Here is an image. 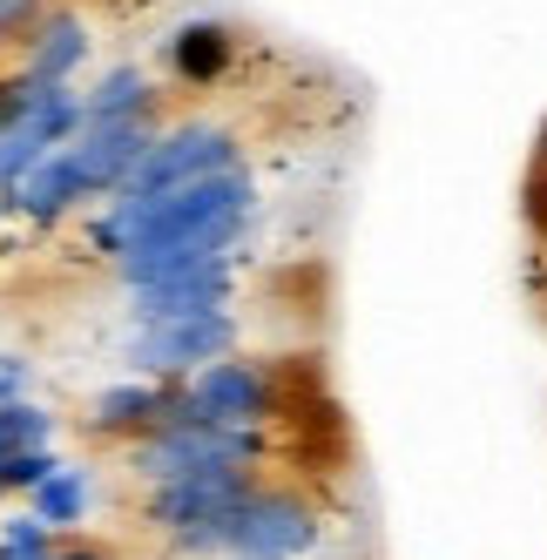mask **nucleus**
<instances>
[{"mask_svg":"<svg viewBox=\"0 0 547 560\" xmlns=\"http://www.w3.org/2000/svg\"><path fill=\"white\" fill-rule=\"evenodd\" d=\"M257 493L251 472H189V479H163V487H149V527L155 534H197V527H217L230 520L244 500Z\"/></svg>","mask_w":547,"mask_h":560,"instance_id":"nucleus-6","label":"nucleus"},{"mask_svg":"<svg viewBox=\"0 0 547 560\" xmlns=\"http://www.w3.org/2000/svg\"><path fill=\"white\" fill-rule=\"evenodd\" d=\"M163 406H170V385H149V378H129V385H108L102 398H95V412H89V425L95 432H155V419H163Z\"/></svg>","mask_w":547,"mask_h":560,"instance_id":"nucleus-12","label":"nucleus"},{"mask_svg":"<svg viewBox=\"0 0 547 560\" xmlns=\"http://www.w3.org/2000/svg\"><path fill=\"white\" fill-rule=\"evenodd\" d=\"M27 513H34V520H42V527H48V534H55V527H74V520H82V513H89V479H82V472H74V466H61V472L48 479V487H42V493H34V500H27Z\"/></svg>","mask_w":547,"mask_h":560,"instance_id":"nucleus-16","label":"nucleus"},{"mask_svg":"<svg viewBox=\"0 0 547 560\" xmlns=\"http://www.w3.org/2000/svg\"><path fill=\"white\" fill-rule=\"evenodd\" d=\"M223 304H230V264L197 270V277H176V284L129 291L136 325H189V317H223Z\"/></svg>","mask_w":547,"mask_h":560,"instance_id":"nucleus-11","label":"nucleus"},{"mask_svg":"<svg viewBox=\"0 0 547 560\" xmlns=\"http://www.w3.org/2000/svg\"><path fill=\"white\" fill-rule=\"evenodd\" d=\"M142 108H149V74L142 68H115L89 95V122H123V115H142Z\"/></svg>","mask_w":547,"mask_h":560,"instance_id":"nucleus-17","label":"nucleus"},{"mask_svg":"<svg viewBox=\"0 0 547 560\" xmlns=\"http://www.w3.org/2000/svg\"><path fill=\"white\" fill-rule=\"evenodd\" d=\"M251 210V176L230 170V176H210V183H183V189H163V196H115V210L95 223V244L123 264L129 250H163V244H183L223 217H244Z\"/></svg>","mask_w":547,"mask_h":560,"instance_id":"nucleus-1","label":"nucleus"},{"mask_svg":"<svg viewBox=\"0 0 547 560\" xmlns=\"http://www.w3.org/2000/svg\"><path fill=\"white\" fill-rule=\"evenodd\" d=\"M149 149H155V129L142 122V115H123V122H89L82 136L68 142V163L82 170L89 189H115V196H123L129 176L149 163Z\"/></svg>","mask_w":547,"mask_h":560,"instance_id":"nucleus-9","label":"nucleus"},{"mask_svg":"<svg viewBox=\"0 0 547 560\" xmlns=\"http://www.w3.org/2000/svg\"><path fill=\"white\" fill-rule=\"evenodd\" d=\"M34 14V0H0V27H8V21H27Z\"/></svg>","mask_w":547,"mask_h":560,"instance_id":"nucleus-22","label":"nucleus"},{"mask_svg":"<svg viewBox=\"0 0 547 560\" xmlns=\"http://www.w3.org/2000/svg\"><path fill=\"white\" fill-rule=\"evenodd\" d=\"M55 560H108V553H95V547H68V553H55Z\"/></svg>","mask_w":547,"mask_h":560,"instance_id":"nucleus-23","label":"nucleus"},{"mask_svg":"<svg viewBox=\"0 0 547 560\" xmlns=\"http://www.w3.org/2000/svg\"><path fill=\"white\" fill-rule=\"evenodd\" d=\"M244 236V217H223V223H210V230H197V236H183V244H163V250H129L123 264V284L129 291H149V284H176V277H197V270H217V264H230V244Z\"/></svg>","mask_w":547,"mask_h":560,"instance_id":"nucleus-10","label":"nucleus"},{"mask_svg":"<svg viewBox=\"0 0 547 560\" xmlns=\"http://www.w3.org/2000/svg\"><path fill=\"white\" fill-rule=\"evenodd\" d=\"M0 560H55V547H48V527H42L34 513L8 520V534H0Z\"/></svg>","mask_w":547,"mask_h":560,"instance_id":"nucleus-20","label":"nucleus"},{"mask_svg":"<svg viewBox=\"0 0 547 560\" xmlns=\"http://www.w3.org/2000/svg\"><path fill=\"white\" fill-rule=\"evenodd\" d=\"M230 68V34L217 21H197L176 34V74L183 82H217V74Z\"/></svg>","mask_w":547,"mask_h":560,"instance_id":"nucleus-15","label":"nucleus"},{"mask_svg":"<svg viewBox=\"0 0 547 560\" xmlns=\"http://www.w3.org/2000/svg\"><path fill=\"white\" fill-rule=\"evenodd\" d=\"M82 129H89V102L74 89H55L42 108H27L14 129H0V183L14 189L27 170H42L48 155H61L55 142H74Z\"/></svg>","mask_w":547,"mask_h":560,"instance_id":"nucleus-8","label":"nucleus"},{"mask_svg":"<svg viewBox=\"0 0 547 560\" xmlns=\"http://www.w3.org/2000/svg\"><path fill=\"white\" fill-rule=\"evenodd\" d=\"M74 196H89V183H82V170L68 163V149H61V155H48L42 170H27V176L14 183V203H21L27 217H61Z\"/></svg>","mask_w":547,"mask_h":560,"instance_id":"nucleus-13","label":"nucleus"},{"mask_svg":"<svg viewBox=\"0 0 547 560\" xmlns=\"http://www.w3.org/2000/svg\"><path fill=\"white\" fill-rule=\"evenodd\" d=\"M21 392H27V358H8V351H0V406H14Z\"/></svg>","mask_w":547,"mask_h":560,"instance_id":"nucleus-21","label":"nucleus"},{"mask_svg":"<svg viewBox=\"0 0 547 560\" xmlns=\"http://www.w3.org/2000/svg\"><path fill=\"white\" fill-rule=\"evenodd\" d=\"M55 472H61V459H55L48 446H34V453H14L8 466H0V493H27V500H34V493H42Z\"/></svg>","mask_w":547,"mask_h":560,"instance_id":"nucleus-19","label":"nucleus"},{"mask_svg":"<svg viewBox=\"0 0 547 560\" xmlns=\"http://www.w3.org/2000/svg\"><path fill=\"white\" fill-rule=\"evenodd\" d=\"M230 560H251V553H230Z\"/></svg>","mask_w":547,"mask_h":560,"instance_id":"nucleus-24","label":"nucleus"},{"mask_svg":"<svg viewBox=\"0 0 547 560\" xmlns=\"http://www.w3.org/2000/svg\"><path fill=\"white\" fill-rule=\"evenodd\" d=\"M230 170H237V136L217 129V122H183L170 136H155L149 163L129 176L123 196H163V189L210 183V176H230Z\"/></svg>","mask_w":547,"mask_h":560,"instance_id":"nucleus-4","label":"nucleus"},{"mask_svg":"<svg viewBox=\"0 0 547 560\" xmlns=\"http://www.w3.org/2000/svg\"><path fill=\"white\" fill-rule=\"evenodd\" d=\"M82 48H89L82 21H74V14H48V21H42V34H34L27 74H34V82H48V89H61V74L82 61Z\"/></svg>","mask_w":547,"mask_h":560,"instance_id":"nucleus-14","label":"nucleus"},{"mask_svg":"<svg viewBox=\"0 0 547 560\" xmlns=\"http://www.w3.org/2000/svg\"><path fill=\"white\" fill-rule=\"evenodd\" d=\"M318 547V506L291 487H257L230 520L197 534H176V553H251V560H298Z\"/></svg>","mask_w":547,"mask_h":560,"instance_id":"nucleus-2","label":"nucleus"},{"mask_svg":"<svg viewBox=\"0 0 547 560\" xmlns=\"http://www.w3.org/2000/svg\"><path fill=\"white\" fill-rule=\"evenodd\" d=\"M230 345H237V317H189V325H136L129 358L149 378H197L210 365H223Z\"/></svg>","mask_w":547,"mask_h":560,"instance_id":"nucleus-5","label":"nucleus"},{"mask_svg":"<svg viewBox=\"0 0 547 560\" xmlns=\"http://www.w3.org/2000/svg\"><path fill=\"white\" fill-rule=\"evenodd\" d=\"M183 385H189V419H203V425H251L257 432L278 412V385L251 358H223V365L183 378Z\"/></svg>","mask_w":547,"mask_h":560,"instance_id":"nucleus-7","label":"nucleus"},{"mask_svg":"<svg viewBox=\"0 0 547 560\" xmlns=\"http://www.w3.org/2000/svg\"><path fill=\"white\" fill-rule=\"evenodd\" d=\"M264 453V439L251 425H203V419H170L142 432L129 446V466L163 487V479H189V472H251Z\"/></svg>","mask_w":547,"mask_h":560,"instance_id":"nucleus-3","label":"nucleus"},{"mask_svg":"<svg viewBox=\"0 0 547 560\" xmlns=\"http://www.w3.org/2000/svg\"><path fill=\"white\" fill-rule=\"evenodd\" d=\"M48 432H55V419H48L42 406H27V398H14V406H0V466H8L14 453L48 446Z\"/></svg>","mask_w":547,"mask_h":560,"instance_id":"nucleus-18","label":"nucleus"}]
</instances>
